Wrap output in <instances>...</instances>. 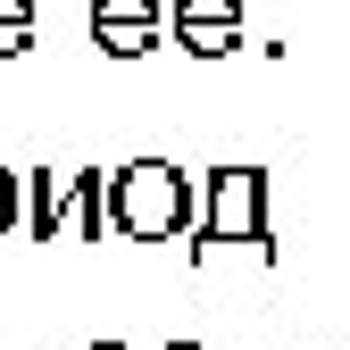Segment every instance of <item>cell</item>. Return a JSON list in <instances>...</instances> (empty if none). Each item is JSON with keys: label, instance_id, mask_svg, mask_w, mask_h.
Here are the masks:
<instances>
[{"label": "cell", "instance_id": "obj_1", "mask_svg": "<svg viewBox=\"0 0 350 350\" xmlns=\"http://www.w3.org/2000/svg\"><path fill=\"white\" fill-rule=\"evenodd\" d=\"M175 208H184L175 175H167V167H134V184H125V217H134V226H167Z\"/></svg>", "mask_w": 350, "mask_h": 350}, {"label": "cell", "instance_id": "obj_3", "mask_svg": "<svg viewBox=\"0 0 350 350\" xmlns=\"http://www.w3.org/2000/svg\"><path fill=\"white\" fill-rule=\"evenodd\" d=\"M0 217H9V184H0Z\"/></svg>", "mask_w": 350, "mask_h": 350}, {"label": "cell", "instance_id": "obj_2", "mask_svg": "<svg viewBox=\"0 0 350 350\" xmlns=\"http://www.w3.org/2000/svg\"><path fill=\"white\" fill-rule=\"evenodd\" d=\"M0 25H25V0H0Z\"/></svg>", "mask_w": 350, "mask_h": 350}]
</instances>
